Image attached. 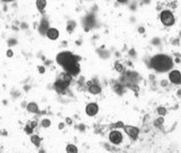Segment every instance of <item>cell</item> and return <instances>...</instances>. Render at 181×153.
<instances>
[{
	"instance_id": "obj_15",
	"label": "cell",
	"mask_w": 181,
	"mask_h": 153,
	"mask_svg": "<svg viewBox=\"0 0 181 153\" xmlns=\"http://www.w3.org/2000/svg\"><path fill=\"white\" fill-rule=\"evenodd\" d=\"M27 108H28V110L31 111V112H37V106H36L34 104H30Z\"/></svg>"
},
{
	"instance_id": "obj_4",
	"label": "cell",
	"mask_w": 181,
	"mask_h": 153,
	"mask_svg": "<svg viewBox=\"0 0 181 153\" xmlns=\"http://www.w3.org/2000/svg\"><path fill=\"white\" fill-rule=\"evenodd\" d=\"M110 140L114 144H119L123 140V136L118 131H112L110 134Z\"/></svg>"
},
{
	"instance_id": "obj_9",
	"label": "cell",
	"mask_w": 181,
	"mask_h": 153,
	"mask_svg": "<svg viewBox=\"0 0 181 153\" xmlns=\"http://www.w3.org/2000/svg\"><path fill=\"white\" fill-rule=\"evenodd\" d=\"M48 27H49V23L46 21L45 19H43L41 22V25H40V28H39V31L42 34H47L48 32Z\"/></svg>"
},
{
	"instance_id": "obj_11",
	"label": "cell",
	"mask_w": 181,
	"mask_h": 153,
	"mask_svg": "<svg viewBox=\"0 0 181 153\" xmlns=\"http://www.w3.org/2000/svg\"><path fill=\"white\" fill-rule=\"evenodd\" d=\"M37 6L38 8V10H43L46 6V1L45 0H38L37 1Z\"/></svg>"
},
{
	"instance_id": "obj_13",
	"label": "cell",
	"mask_w": 181,
	"mask_h": 153,
	"mask_svg": "<svg viewBox=\"0 0 181 153\" xmlns=\"http://www.w3.org/2000/svg\"><path fill=\"white\" fill-rule=\"evenodd\" d=\"M66 151L68 152H77V148L74 146H68Z\"/></svg>"
},
{
	"instance_id": "obj_8",
	"label": "cell",
	"mask_w": 181,
	"mask_h": 153,
	"mask_svg": "<svg viewBox=\"0 0 181 153\" xmlns=\"http://www.w3.org/2000/svg\"><path fill=\"white\" fill-rule=\"evenodd\" d=\"M125 131L128 133V134H129L131 137H133V138L137 137V135H138V134H139V130H138V128L131 127V126H127V127L125 128Z\"/></svg>"
},
{
	"instance_id": "obj_12",
	"label": "cell",
	"mask_w": 181,
	"mask_h": 153,
	"mask_svg": "<svg viewBox=\"0 0 181 153\" xmlns=\"http://www.w3.org/2000/svg\"><path fill=\"white\" fill-rule=\"evenodd\" d=\"M89 91H90L92 94H98V93L100 92V88L97 85H93L89 88Z\"/></svg>"
},
{
	"instance_id": "obj_10",
	"label": "cell",
	"mask_w": 181,
	"mask_h": 153,
	"mask_svg": "<svg viewBox=\"0 0 181 153\" xmlns=\"http://www.w3.org/2000/svg\"><path fill=\"white\" fill-rule=\"evenodd\" d=\"M47 36L49 37L50 39H56L59 36V32L56 29H49L48 32H47Z\"/></svg>"
},
{
	"instance_id": "obj_14",
	"label": "cell",
	"mask_w": 181,
	"mask_h": 153,
	"mask_svg": "<svg viewBox=\"0 0 181 153\" xmlns=\"http://www.w3.org/2000/svg\"><path fill=\"white\" fill-rule=\"evenodd\" d=\"M32 141H33V143H35L37 146H38L39 142H40V139H39L38 136H37V135H34L33 138H32Z\"/></svg>"
},
{
	"instance_id": "obj_7",
	"label": "cell",
	"mask_w": 181,
	"mask_h": 153,
	"mask_svg": "<svg viewBox=\"0 0 181 153\" xmlns=\"http://www.w3.org/2000/svg\"><path fill=\"white\" fill-rule=\"evenodd\" d=\"M86 112L89 116H94L98 112V106L96 104H89L86 107Z\"/></svg>"
},
{
	"instance_id": "obj_2",
	"label": "cell",
	"mask_w": 181,
	"mask_h": 153,
	"mask_svg": "<svg viewBox=\"0 0 181 153\" xmlns=\"http://www.w3.org/2000/svg\"><path fill=\"white\" fill-rule=\"evenodd\" d=\"M152 67L158 72H167L173 67V61L167 55L158 54L152 58Z\"/></svg>"
},
{
	"instance_id": "obj_1",
	"label": "cell",
	"mask_w": 181,
	"mask_h": 153,
	"mask_svg": "<svg viewBox=\"0 0 181 153\" xmlns=\"http://www.w3.org/2000/svg\"><path fill=\"white\" fill-rule=\"evenodd\" d=\"M57 61L72 75H76L79 72V67L77 63V61L74 56L70 53L66 52L60 54L57 57Z\"/></svg>"
},
{
	"instance_id": "obj_16",
	"label": "cell",
	"mask_w": 181,
	"mask_h": 153,
	"mask_svg": "<svg viewBox=\"0 0 181 153\" xmlns=\"http://www.w3.org/2000/svg\"><path fill=\"white\" fill-rule=\"evenodd\" d=\"M118 1H119V2H125L126 0H118Z\"/></svg>"
},
{
	"instance_id": "obj_5",
	"label": "cell",
	"mask_w": 181,
	"mask_h": 153,
	"mask_svg": "<svg viewBox=\"0 0 181 153\" xmlns=\"http://www.w3.org/2000/svg\"><path fill=\"white\" fill-rule=\"evenodd\" d=\"M69 81L67 80H66L65 78H63L62 80H58L56 83H55V88L56 89L58 90L59 92H61V91H64L67 86L69 85Z\"/></svg>"
},
{
	"instance_id": "obj_6",
	"label": "cell",
	"mask_w": 181,
	"mask_h": 153,
	"mask_svg": "<svg viewBox=\"0 0 181 153\" xmlns=\"http://www.w3.org/2000/svg\"><path fill=\"white\" fill-rule=\"evenodd\" d=\"M169 78L171 80L172 83H180L181 82V74L179 71H173L170 75Z\"/></svg>"
},
{
	"instance_id": "obj_3",
	"label": "cell",
	"mask_w": 181,
	"mask_h": 153,
	"mask_svg": "<svg viewBox=\"0 0 181 153\" xmlns=\"http://www.w3.org/2000/svg\"><path fill=\"white\" fill-rule=\"evenodd\" d=\"M161 21L165 26H172L174 23V17L170 11L165 10L161 14Z\"/></svg>"
},
{
	"instance_id": "obj_17",
	"label": "cell",
	"mask_w": 181,
	"mask_h": 153,
	"mask_svg": "<svg viewBox=\"0 0 181 153\" xmlns=\"http://www.w3.org/2000/svg\"><path fill=\"white\" fill-rule=\"evenodd\" d=\"M3 1H5V2H10V1H12V0H3Z\"/></svg>"
}]
</instances>
